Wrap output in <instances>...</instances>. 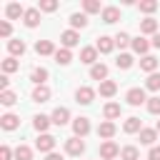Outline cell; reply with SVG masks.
<instances>
[{"mask_svg": "<svg viewBox=\"0 0 160 160\" xmlns=\"http://www.w3.org/2000/svg\"><path fill=\"white\" fill-rule=\"evenodd\" d=\"M38 10H45V12H55V10H58V0H40Z\"/></svg>", "mask_w": 160, "mask_h": 160, "instance_id": "cell-41", "label": "cell"}, {"mask_svg": "<svg viewBox=\"0 0 160 160\" xmlns=\"http://www.w3.org/2000/svg\"><path fill=\"white\" fill-rule=\"evenodd\" d=\"M155 68H158V58H152V55H145L142 60H140V70H145V72H155Z\"/></svg>", "mask_w": 160, "mask_h": 160, "instance_id": "cell-27", "label": "cell"}, {"mask_svg": "<svg viewBox=\"0 0 160 160\" xmlns=\"http://www.w3.org/2000/svg\"><path fill=\"white\" fill-rule=\"evenodd\" d=\"M98 135H100V138H105V140H110V138L115 135V122H110V120L100 122V128H98Z\"/></svg>", "mask_w": 160, "mask_h": 160, "instance_id": "cell-26", "label": "cell"}, {"mask_svg": "<svg viewBox=\"0 0 160 160\" xmlns=\"http://www.w3.org/2000/svg\"><path fill=\"white\" fill-rule=\"evenodd\" d=\"M72 132H75V138H85L90 132V120L88 118H75L72 120Z\"/></svg>", "mask_w": 160, "mask_h": 160, "instance_id": "cell-8", "label": "cell"}, {"mask_svg": "<svg viewBox=\"0 0 160 160\" xmlns=\"http://www.w3.org/2000/svg\"><path fill=\"white\" fill-rule=\"evenodd\" d=\"M80 60L92 68V65L98 62V48H95V45H92V48H82V50H80Z\"/></svg>", "mask_w": 160, "mask_h": 160, "instance_id": "cell-10", "label": "cell"}, {"mask_svg": "<svg viewBox=\"0 0 160 160\" xmlns=\"http://www.w3.org/2000/svg\"><path fill=\"white\" fill-rule=\"evenodd\" d=\"M155 130H158V132H160V120H158V125H155Z\"/></svg>", "mask_w": 160, "mask_h": 160, "instance_id": "cell-48", "label": "cell"}, {"mask_svg": "<svg viewBox=\"0 0 160 160\" xmlns=\"http://www.w3.org/2000/svg\"><path fill=\"white\" fill-rule=\"evenodd\" d=\"M30 80H32L35 85H45V80H48V70H45V68H35V70L30 72Z\"/></svg>", "mask_w": 160, "mask_h": 160, "instance_id": "cell-30", "label": "cell"}, {"mask_svg": "<svg viewBox=\"0 0 160 160\" xmlns=\"http://www.w3.org/2000/svg\"><path fill=\"white\" fill-rule=\"evenodd\" d=\"M138 135H140V142H142V145H150V148H152V142L158 140V130H155V128H142Z\"/></svg>", "mask_w": 160, "mask_h": 160, "instance_id": "cell-15", "label": "cell"}, {"mask_svg": "<svg viewBox=\"0 0 160 160\" xmlns=\"http://www.w3.org/2000/svg\"><path fill=\"white\" fill-rule=\"evenodd\" d=\"M95 48H98V52H112V48H115V38L100 35V38H98V42H95Z\"/></svg>", "mask_w": 160, "mask_h": 160, "instance_id": "cell-13", "label": "cell"}, {"mask_svg": "<svg viewBox=\"0 0 160 160\" xmlns=\"http://www.w3.org/2000/svg\"><path fill=\"white\" fill-rule=\"evenodd\" d=\"M5 15H8L10 20H18L20 15H25V8H22L20 2H10V5L5 8Z\"/></svg>", "mask_w": 160, "mask_h": 160, "instance_id": "cell-23", "label": "cell"}, {"mask_svg": "<svg viewBox=\"0 0 160 160\" xmlns=\"http://www.w3.org/2000/svg\"><path fill=\"white\" fill-rule=\"evenodd\" d=\"M92 98H95V90H92V88H88V85H82V88H78V90H75V100H78L80 105H90V102H92Z\"/></svg>", "mask_w": 160, "mask_h": 160, "instance_id": "cell-6", "label": "cell"}, {"mask_svg": "<svg viewBox=\"0 0 160 160\" xmlns=\"http://www.w3.org/2000/svg\"><path fill=\"white\" fill-rule=\"evenodd\" d=\"M115 45H118V48L122 50V48H128V45H132V38H130L128 32H118V35H115Z\"/></svg>", "mask_w": 160, "mask_h": 160, "instance_id": "cell-38", "label": "cell"}, {"mask_svg": "<svg viewBox=\"0 0 160 160\" xmlns=\"http://www.w3.org/2000/svg\"><path fill=\"white\" fill-rule=\"evenodd\" d=\"M132 50H135L138 55H142V58H145V52L150 50V42H148L142 35H138V38H132Z\"/></svg>", "mask_w": 160, "mask_h": 160, "instance_id": "cell-19", "label": "cell"}, {"mask_svg": "<svg viewBox=\"0 0 160 160\" xmlns=\"http://www.w3.org/2000/svg\"><path fill=\"white\" fill-rule=\"evenodd\" d=\"M20 68V62L15 60V58H5L2 60V75H10V72H15Z\"/></svg>", "mask_w": 160, "mask_h": 160, "instance_id": "cell-34", "label": "cell"}, {"mask_svg": "<svg viewBox=\"0 0 160 160\" xmlns=\"http://www.w3.org/2000/svg\"><path fill=\"white\" fill-rule=\"evenodd\" d=\"M22 22H25L28 28H38V25H40V10H38V8H25Z\"/></svg>", "mask_w": 160, "mask_h": 160, "instance_id": "cell-9", "label": "cell"}, {"mask_svg": "<svg viewBox=\"0 0 160 160\" xmlns=\"http://www.w3.org/2000/svg\"><path fill=\"white\" fill-rule=\"evenodd\" d=\"M45 160H65V158H62V155H60V152H50V155H48V158H45Z\"/></svg>", "mask_w": 160, "mask_h": 160, "instance_id": "cell-46", "label": "cell"}, {"mask_svg": "<svg viewBox=\"0 0 160 160\" xmlns=\"http://www.w3.org/2000/svg\"><path fill=\"white\" fill-rule=\"evenodd\" d=\"M148 160H160V148H150V152H148Z\"/></svg>", "mask_w": 160, "mask_h": 160, "instance_id": "cell-44", "label": "cell"}, {"mask_svg": "<svg viewBox=\"0 0 160 160\" xmlns=\"http://www.w3.org/2000/svg\"><path fill=\"white\" fill-rule=\"evenodd\" d=\"M10 158H12V150H10L8 145H2V148H0V160H10Z\"/></svg>", "mask_w": 160, "mask_h": 160, "instance_id": "cell-43", "label": "cell"}, {"mask_svg": "<svg viewBox=\"0 0 160 160\" xmlns=\"http://www.w3.org/2000/svg\"><path fill=\"white\" fill-rule=\"evenodd\" d=\"M55 142H58V140H55L52 135H48V132H42V135H40L38 140H35V148H38L40 152H48V155H50V152L55 150Z\"/></svg>", "mask_w": 160, "mask_h": 160, "instance_id": "cell-2", "label": "cell"}, {"mask_svg": "<svg viewBox=\"0 0 160 160\" xmlns=\"http://www.w3.org/2000/svg\"><path fill=\"white\" fill-rule=\"evenodd\" d=\"M120 112H122V110H120L118 102H108V105L102 108V115H105V120H110V122H112L115 118H120Z\"/></svg>", "mask_w": 160, "mask_h": 160, "instance_id": "cell-21", "label": "cell"}, {"mask_svg": "<svg viewBox=\"0 0 160 160\" xmlns=\"http://www.w3.org/2000/svg\"><path fill=\"white\" fill-rule=\"evenodd\" d=\"M122 130H125L128 135H132V132H140V130H142V120L132 115V118H128V120L122 122Z\"/></svg>", "mask_w": 160, "mask_h": 160, "instance_id": "cell-14", "label": "cell"}, {"mask_svg": "<svg viewBox=\"0 0 160 160\" xmlns=\"http://www.w3.org/2000/svg\"><path fill=\"white\" fill-rule=\"evenodd\" d=\"M32 100H35V102H48V100H50V88H48V85H35Z\"/></svg>", "mask_w": 160, "mask_h": 160, "instance_id": "cell-17", "label": "cell"}, {"mask_svg": "<svg viewBox=\"0 0 160 160\" xmlns=\"http://www.w3.org/2000/svg\"><path fill=\"white\" fill-rule=\"evenodd\" d=\"M90 78L92 80H108V65H102V62H95L92 68H90Z\"/></svg>", "mask_w": 160, "mask_h": 160, "instance_id": "cell-16", "label": "cell"}, {"mask_svg": "<svg viewBox=\"0 0 160 160\" xmlns=\"http://www.w3.org/2000/svg\"><path fill=\"white\" fill-rule=\"evenodd\" d=\"M0 125H2V130H15V128L20 125V118L12 115V112H5V115L0 118Z\"/></svg>", "mask_w": 160, "mask_h": 160, "instance_id": "cell-18", "label": "cell"}, {"mask_svg": "<svg viewBox=\"0 0 160 160\" xmlns=\"http://www.w3.org/2000/svg\"><path fill=\"white\" fill-rule=\"evenodd\" d=\"M60 42H62V48H68V50H70V48H75V45L80 42L78 30H72V28H70V30H62V32H60Z\"/></svg>", "mask_w": 160, "mask_h": 160, "instance_id": "cell-5", "label": "cell"}, {"mask_svg": "<svg viewBox=\"0 0 160 160\" xmlns=\"http://www.w3.org/2000/svg\"><path fill=\"white\" fill-rule=\"evenodd\" d=\"M100 15H102V22H108V25H112V22H118V20H120V10H118L115 5H108Z\"/></svg>", "mask_w": 160, "mask_h": 160, "instance_id": "cell-11", "label": "cell"}, {"mask_svg": "<svg viewBox=\"0 0 160 160\" xmlns=\"http://www.w3.org/2000/svg\"><path fill=\"white\" fill-rule=\"evenodd\" d=\"M82 10H85V15H90V12H102L105 8L100 5V0H85L82 2Z\"/></svg>", "mask_w": 160, "mask_h": 160, "instance_id": "cell-31", "label": "cell"}, {"mask_svg": "<svg viewBox=\"0 0 160 160\" xmlns=\"http://www.w3.org/2000/svg\"><path fill=\"white\" fill-rule=\"evenodd\" d=\"M55 62L58 65H70V60H72V52L68 50V48H60V50H55Z\"/></svg>", "mask_w": 160, "mask_h": 160, "instance_id": "cell-25", "label": "cell"}, {"mask_svg": "<svg viewBox=\"0 0 160 160\" xmlns=\"http://www.w3.org/2000/svg\"><path fill=\"white\" fill-rule=\"evenodd\" d=\"M8 50H10V58L22 55V52H25V42H22V40H10V42H8Z\"/></svg>", "mask_w": 160, "mask_h": 160, "instance_id": "cell-32", "label": "cell"}, {"mask_svg": "<svg viewBox=\"0 0 160 160\" xmlns=\"http://www.w3.org/2000/svg\"><path fill=\"white\" fill-rule=\"evenodd\" d=\"M138 8H140L142 12H148V15H150V12H155V10H158V2H155V0H140V2H138Z\"/></svg>", "mask_w": 160, "mask_h": 160, "instance_id": "cell-39", "label": "cell"}, {"mask_svg": "<svg viewBox=\"0 0 160 160\" xmlns=\"http://www.w3.org/2000/svg\"><path fill=\"white\" fill-rule=\"evenodd\" d=\"M150 45H152V48H160V32L152 35V42H150Z\"/></svg>", "mask_w": 160, "mask_h": 160, "instance_id": "cell-47", "label": "cell"}, {"mask_svg": "<svg viewBox=\"0 0 160 160\" xmlns=\"http://www.w3.org/2000/svg\"><path fill=\"white\" fill-rule=\"evenodd\" d=\"M50 122H52V120H50L48 115H35V118H32V128H35L40 135H42V132L50 128Z\"/></svg>", "mask_w": 160, "mask_h": 160, "instance_id": "cell-22", "label": "cell"}, {"mask_svg": "<svg viewBox=\"0 0 160 160\" xmlns=\"http://www.w3.org/2000/svg\"><path fill=\"white\" fill-rule=\"evenodd\" d=\"M145 88H148V90H152V92H158V90H160V75H158V72L148 75V80H145Z\"/></svg>", "mask_w": 160, "mask_h": 160, "instance_id": "cell-37", "label": "cell"}, {"mask_svg": "<svg viewBox=\"0 0 160 160\" xmlns=\"http://www.w3.org/2000/svg\"><path fill=\"white\" fill-rule=\"evenodd\" d=\"M115 65H118L120 70H128V68H132V55H128V52H120V55H118V60H115Z\"/></svg>", "mask_w": 160, "mask_h": 160, "instance_id": "cell-33", "label": "cell"}, {"mask_svg": "<svg viewBox=\"0 0 160 160\" xmlns=\"http://www.w3.org/2000/svg\"><path fill=\"white\" fill-rule=\"evenodd\" d=\"M35 52L38 55H55V48H52L50 40H38L35 42Z\"/></svg>", "mask_w": 160, "mask_h": 160, "instance_id": "cell-24", "label": "cell"}, {"mask_svg": "<svg viewBox=\"0 0 160 160\" xmlns=\"http://www.w3.org/2000/svg\"><path fill=\"white\" fill-rule=\"evenodd\" d=\"M120 160H140L138 148H135V145H125V148L120 150Z\"/></svg>", "mask_w": 160, "mask_h": 160, "instance_id": "cell-28", "label": "cell"}, {"mask_svg": "<svg viewBox=\"0 0 160 160\" xmlns=\"http://www.w3.org/2000/svg\"><path fill=\"white\" fill-rule=\"evenodd\" d=\"M140 32H142V35H158V20H155V18L140 20Z\"/></svg>", "mask_w": 160, "mask_h": 160, "instance_id": "cell-12", "label": "cell"}, {"mask_svg": "<svg viewBox=\"0 0 160 160\" xmlns=\"http://www.w3.org/2000/svg\"><path fill=\"white\" fill-rule=\"evenodd\" d=\"M98 90H100V95H102V98H112V95L118 92V82H112V80H102Z\"/></svg>", "mask_w": 160, "mask_h": 160, "instance_id": "cell-20", "label": "cell"}, {"mask_svg": "<svg viewBox=\"0 0 160 160\" xmlns=\"http://www.w3.org/2000/svg\"><path fill=\"white\" fill-rule=\"evenodd\" d=\"M8 85H10V80H8V75H0V90H2V92L8 90Z\"/></svg>", "mask_w": 160, "mask_h": 160, "instance_id": "cell-45", "label": "cell"}, {"mask_svg": "<svg viewBox=\"0 0 160 160\" xmlns=\"http://www.w3.org/2000/svg\"><path fill=\"white\" fill-rule=\"evenodd\" d=\"M70 25H72V30L85 28V25H88V15H85V12H72V15H70Z\"/></svg>", "mask_w": 160, "mask_h": 160, "instance_id": "cell-29", "label": "cell"}, {"mask_svg": "<svg viewBox=\"0 0 160 160\" xmlns=\"http://www.w3.org/2000/svg\"><path fill=\"white\" fill-rule=\"evenodd\" d=\"M125 100H128V105H132V108H138V105L148 102V98H145V90H142V88H130V90H128V95H125Z\"/></svg>", "mask_w": 160, "mask_h": 160, "instance_id": "cell-1", "label": "cell"}, {"mask_svg": "<svg viewBox=\"0 0 160 160\" xmlns=\"http://www.w3.org/2000/svg\"><path fill=\"white\" fill-rule=\"evenodd\" d=\"M50 120H52V125L62 128V125H68V120H70V110H68V108H55L52 115H50Z\"/></svg>", "mask_w": 160, "mask_h": 160, "instance_id": "cell-7", "label": "cell"}, {"mask_svg": "<svg viewBox=\"0 0 160 160\" xmlns=\"http://www.w3.org/2000/svg\"><path fill=\"white\" fill-rule=\"evenodd\" d=\"M118 155H120V148H118L112 140H105V142L100 145V158H102V160H118Z\"/></svg>", "mask_w": 160, "mask_h": 160, "instance_id": "cell-3", "label": "cell"}, {"mask_svg": "<svg viewBox=\"0 0 160 160\" xmlns=\"http://www.w3.org/2000/svg\"><path fill=\"white\" fill-rule=\"evenodd\" d=\"M65 152H68V155H82V152H85L82 138H68V140H65Z\"/></svg>", "mask_w": 160, "mask_h": 160, "instance_id": "cell-4", "label": "cell"}, {"mask_svg": "<svg viewBox=\"0 0 160 160\" xmlns=\"http://www.w3.org/2000/svg\"><path fill=\"white\" fill-rule=\"evenodd\" d=\"M0 102H2L5 108H10V105L18 102V95H15L12 90H5V92H0Z\"/></svg>", "mask_w": 160, "mask_h": 160, "instance_id": "cell-36", "label": "cell"}, {"mask_svg": "<svg viewBox=\"0 0 160 160\" xmlns=\"http://www.w3.org/2000/svg\"><path fill=\"white\" fill-rule=\"evenodd\" d=\"M10 32H12L10 22H8V20H2V22H0V35H2V38H10Z\"/></svg>", "mask_w": 160, "mask_h": 160, "instance_id": "cell-42", "label": "cell"}, {"mask_svg": "<svg viewBox=\"0 0 160 160\" xmlns=\"http://www.w3.org/2000/svg\"><path fill=\"white\" fill-rule=\"evenodd\" d=\"M148 112H152V115H160V98L155 95V98H148Z\"/></svg>", "mask_w": 160, "mask_h": 160, "instance_id": "cell-40", "label": "cell"}, {"mask_svg": "<svg viewBox=\"0 0 160 160\" xmlns=\"http://www.w3.org/2000/svg\"><path fill=\"white\" fill-rule=\"evenodd\" d=\"M15 160H32V150L28 145H18L15 148Z\"/></svg>", "mask_w": 160, "mask_h": 160, "instance_id": "cell-35", "label": "cell"}]
</instances>
